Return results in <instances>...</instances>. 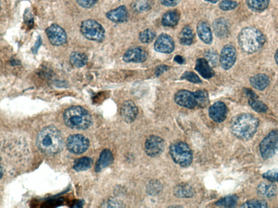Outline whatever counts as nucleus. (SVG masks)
I'll return each mask as SVG.
<instances>
[{"instance_id": "cd10ccee", "label": "nucleus", "mask_w": 278, "mask_h": 208, "mask_svg": "<svg viewBox=\"0 0 278 208\" xmlns=\"http://www.w3.org/2000/svg\"><path fill=\"white\" fill-rule=\"evenodd\" d=\"M194 33H193L191 28L186 26L183 28L180 33V43L184 46L191 45L194 41Z\"/></svg>"}, {"instance_id": "2eb2a0df", "label": "nucleus", "mask_w": 278, "mask_h": 208, "mask_svg": "<svg viewBox=\"0 0 278 208\" xmlns=\"http://www.w3.org/2000/svg\"><path fill=\"white\" fill-rule=\"evenodd\" d=\"M121 116L127 123L133 122L138 114V108L136 104L130 100L125 102L121 107Z\"/></svg>"}, {"instance_id": "6e6552de", "label": "nucleus", "mask_w": 278, "mask_h": 208, "mask_svg": "<svg viewBox=\"0 0 278 208\" xmlns=\"http://www.w3.org/2000/svg\"><path fill=\"white\" fill-rule=\"evenodd\" d=\"M89 145V139L81 134L71 135L67 141V147L69 152L75 155H81L86 152Z\"/></svg>"}, {"instance_id": "c85d7f7f", "label": "nucleus", "mask_w": 278, "mask_h": 208, "mask_svg": "<svg viewBox=\"0 0 278 208\" xmlns=\"http://www.w3.org/2000/svg\"><path fill=\"white\" fill-rule=\"evenodd\" d=\"M248 7L256 12L264 11L269 5L270 0H246Z\"/></svg>"}, {"instance_id": "473e14b6", "label": "nucleus", "mask_w": 278, "mask_h": 208, "mask_svg": "<svg viewBox=\"0 0 278 208\" xmlns=\"http://www.w3.org/2000/svg\"><path fill=\"white\" fill-rule=\"evenodd\" d=\"M131 8L133 10L138 13H143L148 12L151 8L150 3L146 1V0H139V1H135L131 4Z\"/></svg>"}, {"instance_id": "9d476101", "label": "nucleus", "mask_w": 278, "mask_h": 208, "mask_svg": "<svg viewBox=\"0 0 278 208\" xmlns=\"http://www.w3.org/2000/svg\"><path fill=\"white\" fill-rule=\"evenodd\" d=\"M165 148L164 140L157 136H149L146 140L145 150L146 154L151 157H156L161 155Z\"/></svg>"}, {"instance_id": "58836bf2", "label": "nucleus", "mask_w": 278, "mask_h": 208, "mask_svg": "<svg viewBox=\"0 0 278 208\" xmlns=\"http://www.w3.org/2000/svg\"><path fill=\"white\" fill-rule=\"evenodd\" d=\"M238 6L237 2L232 0H224L220 3L219 7L221 9L224 11L233 10Z\"/></svg>"}, {"instance_id": "a878e982", "label": "nucleus", "mask_w": 278, "mask_h": 208, "mask_svg": "<svg viewBox=\"0 0 278 208\" xmlns=\"http://www.w3.org/2000/svg\"><path fill=\"white\" fill-rule=\"evenodd\" d=\"M86 54L80 52H74L70 56V62L72 65L78 68H82L88 62Z\"/></svg>"}, {"instance_id": "49530a36", "label": "nucleus", "mask_w": 278, "mask_h": 208, "mask_svg": "<svg viewBox=\"0 0 278 208\" xmlns=\"http://www.w3.org/2000/svg\"><path fill=\"white\" fill-rule=\"evenodd\" d=\"M275 60L276 61V63L278 66V49L277 50L275 54Z\"/></svg>"}, {"instance_id": "de8ad7c7", "label": "nucleus", "mask_w": 278, "mask_h": 208, "mask_svg": "<svg viewBox=\"0 0 278 208\" xmlns=\"http://www.w3.org/2000/svg\"><path fill=\"white\" fill-rule=\"evenodd\" d=\"M204 1L209 2L212 3H216L219 1V0H204Z\"/></svg>"}, {"instance_id": "bb28decb", "label": "nucleus", "mask_w": 278, "mask_h": 208, "mask_svg": "<svg viewBox=\"0 0 278 208\" xmlns=\"http://www.w3.org/2000/svg\"><path fill=\"white\" fill-rule=\"evenodd\" d=\"M93 164V159L90 157H84L75 160L73 168L77 172H84L90 169Z\"/></svg>"}, {"instance_id": "09e8293b", "label": "nucleus", "mask_w": 278, "mask_h": 208, "mask_svg": "<svg viewBox=\"0 0 278 208\" xmlns=\"http://www.w3.org/2000/svg\"><path fill=\"white\" fill-rule=\"evenodd\" d=\"M79 203V205H82V203H83V201H80ZM79 206H79V205H76V206H74V207H78V208H79ZM80 207H81V206H80Z\"/></svg>"}, {"instance_id": "72a5a7b5", "label": "nucleus", "mask_w": 278, "mask_h": 208, "mask_svg": "<svg viewBox=\"0 0 278 208\" xmlns=\"http://www.w3.org/2000/svg\"><path fill=\"white\" fill-rule=\"evenodd\" d=\"M162 186L160 182L157 180H152L150 181L146 187V191L149 195L151 196H155L162 191Z\"/></svg>"}, {"instance_id": "aec40b11", "label": "nucleus", "mask_w": 278, "mask_h": 208, "mask_svg": "<svg viewBox=\"0 0 278 208\" xmlns=\"http://www.w3.org/2000/svg\"><path fill=\"white\" fill-rule=\"evenodd\" d=\"M114 161V156L109 149L103 150L97 160L95 166V172L100 173L111 165Z\"/></svg>"}, {"instance_id": "f8f14e48", "label": "nucleus", "mask_w": 278, "mask_h": 208, "mask_svg": "<svg viewBox=\"0 0 278 208\" xmlns=\"http://www.w3.org/2000/svg\"><path fill=\"white\" fill-rule=\"evenodd\" d=\"M148 53L144 47H136L127 51L123 56V60L127 63H141L147 60Z\"/></svg>"}, {"instance_id": "f3484780", "label": "nucleus", "mask_w": 278, "mask_h": 208, "mask_svg": "<svg viewBox=\"0 0 278 208\" xmlns=\"http://www.w3.org/2000/svg\"><path fill=\"white\" fill-rule=\"evenodd\" d=\"M108 19L115 23H124L129 19V14L125 6H121L106 14Z\"/></svg>"}, {"instance_id": "1a4fd4ad", "label": "nucleus", "mask_w": 278, "mask_h": 208, "mask_svg": "<svg viewBox=\"0 0 278 208\" xmlns=\"http://www.w3.org/2000/svg\"><path fill=\"white\" fill-rule=\"evenodd\" d=\"M46 33L52 45L59 46L67 43V33H66L63 28L58 25H52L47 28Z\"/></svg>"}, {"instance_id": "ddd939ff", "label": "nucleus", "mask_w": 278, "mask_h": 208, "mask_svg": "<svg viewBox=\"0 0 278 208\" xmlns=\"http://www.w3.org/2000/svg\"><path fill=\"white\" fill-rule=\"evenodd\" d=\"M175 47L174 42L172 37L167 35L162 34L155 41L154 48L159 53L164 54H170L172 53Z\"/></svg>"}, {"instance_id": "a19ab883", "label": "nucleus", "mask_w": 278, "mask_h": 208, "mask_svg": "<svg viewBox=\"0 0 278 208\" xmlns=\"http://www.w3.org/2000/svg\"><path fill=\"white\" fill-rule=\"evenodd\" d=\"M262 177L268 181L278 182V169L268 170L263 174Z\"/></svg>"}, {"instance_id": "b1692460", "label": "nucleus", "mask_w": 278, "mask_h": 208, "mask_svg": "<svg viewBox=\"0 0 278 208\" xmlns=\"http://www.w3.org/2000/svg\"><path fill=\"white\" fill-rule=\"evenodd\" d=\"M180 19V15L176 11H170L165 13L162 17V24L165 27L176 26Z\"/></svg>"}, {"instance_id": "4c0bfd02", "label": "nucleus", "mask_w": 278, "mask_h": 208, "mask_svg": "<svg viewBox=\"0 0 278 208\" xmlns=\"http://www.w3.org/2000/svg\"><path fill=\"white\" fill-rule=\"evenodd\" d=\"M205 59L208 61L210 65L216 66L218 63L219 55L217 52L213 50L206 51L204 53Z\"/></svg>"}, {"instance_id": "37998d69", "label": "nucleus", "mask_w": 278, "mask_h": 208, "mask_svg": "<svg viewBox=\"0 0 278 208\" xmlns=\"http://www.w3.org/2000/svg\"><path fill=\"white\" fill-rule=\"evenodd\" d=\"M163 5L166 7H175L180 2L181 0H159Z\"/></svg>"}, {"instance_id": "423d86ee", "label": "nucleus", "mask_w": 278, "mask_h": 208, "mask_svg": "<svg viewBox=\"0 0 278 208\" xmlns=\"http://www.w3.org/2000/svg\"><path fill=\"white\" fill-rule=\"evenodd\" d=\"M82 35L87 39L95 41H102L105 37L104 28L98 22L93 20L83 21L80 28Z\"/></svg>"}, {"instance_id": "f704fd0d", "label": "nucleus", "mask_w": 278, "mask_h": 208, "mask_svg": "<svg viewBox=\"0 0 278 208\" xmlns=\"http://www.w3.org/2000/svg\"><path fill=\"white\" fill-rule=\"evenodd\" d=\"M249 105L253 110L259 113H265L268 110L267 106L262 102L257 100V98H250L248 101Z\"/></svg>"}, {"instance_id": "c756f323", "label": "nucleus", "mask_w": 278, "mask_h": 208, "mask_svg": "<svg viewBox=\"0 0 278 208\" xmlns=\"http://www.w3.org/2000/svg\"><path fill=\"white\" fill-rule=\"evenodd\" d=\"M239 197L237 195H231L221 198L216 203V205L220 207L234 208L238 204Z\"/></svg>"}, {"instance_id": "f257e3e1", "label": "nucleus", "mask_w": 278, "mask_h": 208, "mask_svg": "<svg viewBox=\"0 0 278 208\" xmlns=\"http://www.w3.org/2000/svg\"><path fill=\"white\" fill-rule=\"evenodd\" d=\"M37 148L46 155H55L62 151L64 139L60 131L54 125L42 129L36 139Z\"/></svg>"}, {"instance_id": "4be33fe9", "label": "nucleus", "mask_w": 278, "mask_h": 208, "mask_svg": "<svg viewBox=\"0 0 278 208\" xmlns=\"http://www.w3.org/2000/svg\"><path fill=\"white\" fill-rule=\"evenodd\" d=\"M197 32L200 39L206 44H211L213 41V35L208 23L201 21L198 23Z\"/></svg>"}, {"instance_id": "7c9ffc66", "label": "nucleus", "mask_w": 278, "mask_h": 208, "mask_svg": "<svg viewBox=\"0 0 278 208\" xmlns=\"http://www.w3.org/2000/svg\"><path fill=\"white\" fill-rule=\"evenodd\" d=\"M194 93L197 106L200 108H204L208 105L209 99L208 94L206 91L199 90Z\"/></svg>"}, {"instance_id": "412c9836", "label": "nucleus", "mask_w": 278, "mask_h": 208, "mask_svg": "<svg viewBox=\"0 0 278 208\" xmlns=\"http://www.w3.org/2000/svg\"><path fill=\"white\" fill-rule=\"evenodd\" d=\"M277 187L276 184L272 182H262L259 184L257 188V192L259 195L268 198L276 196Z\"/></svg>"}, {"instance_id": "20e7f679", "label": "nucleus", "mask_w": 278, "mask_h": 208, "mask_svg": "<svg viewBox=\"0 0 278 208\" xmlns=\"http://www.w3.org/2000/svg\"><path fill=\"white\" fill-rule=\"evenodd\" d=\"M239 43L243 51L248 54L256 53L264 45L266 39L262 33L255 28H244L240 33Z\"/></svg>"}, {"instance_id": "dca6fc26", "label": "nucleus", "mask_w": 278, "mask_h": 208, "mask_svg": "<svg viewBox=\"0 0 278 208\" xmlns=\"http://www.w3.org/2000/svg\"><path fill=\"white\" fill-rule=\"evenodd\" d=\"M209 116L216 122H222L227 118V107L223 102H216L211 105L209 110Z\"/></svg>"}, {"instance_id": "ea45409f", "label": "nucleus", "mask_w": 278, "mask_h": 208, "mask_svg": "<svg viewBox=\"0 0 278 208\" xmlns=\"http://www.w3.org/2000/svg\"><path fill=\"white\" fill-rule=\"evenodd\" d=\"M182 78L195 84H199L202 82L201 80L196 73L189 71H186L184 73Z\"/></svg>"}, {"instance_id": "a211bd4d", "label": "nucleus", "mask_w": 278, "mask_h": 208, "mask_svg": "<svg viewBox=\"0 0 278 208\" xmlns=\"http://www.w3.org/2000/svg\"><path fill=\"white\" fill-rule=\"evenodd\" d=\"M213 28L216 36L220 39L227 37L229 34V23L225 18H217L213 22Z\"/></svg>"}, {"instance_id": "5701e85b", "label": "nucleus", "mask_w": 278, "mask_h": 208, "mask_svg": "<svg viewBox=\"0 0 278 208\" xmlns=\"http://www.w3.org/2000/svg\"><path fill=\"white\" fill-rule=\"evenodd\" d=\"M251 84L254 88L258 90H263L270 85L269 78L265 74H258L250 79Z\"/></svg>"}, {"instance_id": "c9c22d12", "label": "nucleus", "mask_w": 278, "mask_h": 208, "mask_svg": "<svg viewBox=\"0 0 278 208\" xmlns=\"http://www.w3.org/2000/svg\"><path fill=\"white\" fill-rule=\"evenodd\" d=\"M124 203L115 198L110 197L103 201L102 203V208H124Z\"/></svg>"}, {"instance_id": "393cba45", "label": "nucleus", "mask_w": 278, "mask_h": 208, "mask_svg": "<svg viewBox=\"0 0 278 208\" xmlns=\"http://www.w3.org/2000/svg\"><path fill=\"white\" fill-rule=\"evenodd\" d=\"M174 194L180 198H190L194 196V189L187 184H180L174 189Z\"/></svg>"}, {"instance_id": "9b49d317", "label": "nucleus", "mask_w": 278, "mask_h": 208, "mask_svg": "<svg viewBox=\"0 0 278 208\" xmlns=\"http://www.w3.org/2000/svg\"><path fill=\"white\" fill-rule=\"evenodd\" d=\"M237 60V51L230 45L225 46L221 51L220 61L221 66L225 70L232 68Z\"/></svg>"}, {"instance_id": "7ed1b4c3", "label": "nucleus", "mask_w": 278, "mask_h": 208, "mask_svg": "<svg viewBox=\"0 0 278 208\" xmlns=\"http://www.w3.org/2000/svg\"><path fill=\"white\" fill-rule=\"evenodd\" d=\"M63 120L66 126L77 130H86L92 126L93 122L91 113L78 106L67 108L64 112Z\"/></svg>"}, {"instance_id": "c03bdc74", "label": "nucleus", "mask_w": 278, "mask_h": 208, "mask_svg": "<svg viewBox=\"0 0 278 208\" xmlns=\"http://www.w3.org/2000/svg\"><path fill=\"white\" fill-rule=\"evenodd\" d=\"M169 69L168 66L166 65H161L158 66V67L155 69V74L157 77L162 75L165 72H166Z\"/></svg>"}, {"instance_id": "e433bc0d", "label": "nucleus", "mask_w": 278, "mask_h": 208, "mask_svg": "<svg viewBox=\"0 0 278 208\" xmlns=\"http://www.w3.org/2000/svg\"><path fill=\"white\" fill-rule=\"evenodd\" d=\"M267 203L265 201L261 200H250L243 203L241 208H267Z\"/></svg>"}, {"instance_id": "79ce46f5", "label": "nucleus", "mask_w": 278, "mask_h": 208, "mask_svg": "<svg viewBox=\"0 0 278 208\" xmlns=\"http://www.w3.org/2000/svg\"><path fill=\"white\" fill-rule=\"evenodd\" d=\"M98 0H76L80 6L84 8H90L95 6Z\"/></svg>"}, {"instance_id": "4468645a", "label": "nucleus", "mask_w": 278, "mask_h": 208, "mask_svg": "<svg viewBox=\"0 0 278 208\" xmlns=\"http://www.w3.org/2000/svg\"><path fill=\"white\" fill-rule=\"evenodd\" d=\"M174 99L178 105L184 107L192 109L197 106L195 93L185 89L178 91Z\"/></svg>"}, {"instance_id": "39448f33", "label": "nucleus", "mask_w": 278, "mask_h": 208, "mask_svg": "<svg viewBox=\"0 0 278 208\" xmlns=\"http://www.w3.org/2000/svg\"><path fill=\"white\" fill-rule=\"evenodd\" d=\"M169 154L174 162L182 167L190 166L192 162V151L189 146L182 141L171 144L169 147Z\"/></svg>"}, {"instance_id": "a18cd8bd", "label": "nucleus", "mask_w": 278, "mask_h": 208, "mask_svg": "<svg viewBox=\"0 0 278 208\" xmlns=\"http://www.w3.org/2000/svg\"><path fill=\"white\" fill-rule=\"evenodd\" d=\"M174 60L179 64H183L185 63V60L181 55H176L174 58Z\"/></svg>"}, {"instance_id": "f03ea898", "label": "nucleus", "mask_w": 278, "mask_h": 208, "mask_svg": "<svg viewBox=\"0 0 278 208\" xmlns=\"http://www.w3.org/2000/svg\"><path fill=\"white\" fill-rule=\"evenodd\" d=\"M259 121L250 113H241L233 118L230 123L232 133L238 139L248 140L252 138L257 131Z\"/></svg>"}, {"instance_id": "6ab92c4d", "label": "nucleus", "mask_w": 278, "mask_h": 208, "mask_svg": "<svg viewBox=\"0 0 278 208\" xmlns=\"http://www.w3.org/2000/svg\"><path fill=\"white\" fill-rule=\"evenodd\" d=\"M195 69L204 79H210L215 75L214 70L205 58H199L197 60Z\"/></svg>"}, {"instance_id": "2f4dec72", "label": "nucleus", "mask_w": 278, "mask_h": 208, "mask_svg": "<svg viewBox=\"0 0 278 208\" xmlns=\"http://www.w3.org/2000/svg\"><path fill=\"white\" fill-rule=\"evenodd\" d=\"M156 37V33L151 29H147L141 32L139 35V40L144 44H149L153 41Z\"/></svg>"}, {"instance_id": "0eeeda50", "label": "nucleus", "mask_w": 278, "mask_h": 208, "mask_svg": "<svg viewBox=\"0 0 278 208\" xmlns=\"http://www.w3.org/2000/svg\"><path fill=\"white\" fill-rule=\"evenodd\" d=\"M278 149V131L273 130L260 144V152L262 158L267 159L273 157Z\"/></svg>"}]
</instances>
